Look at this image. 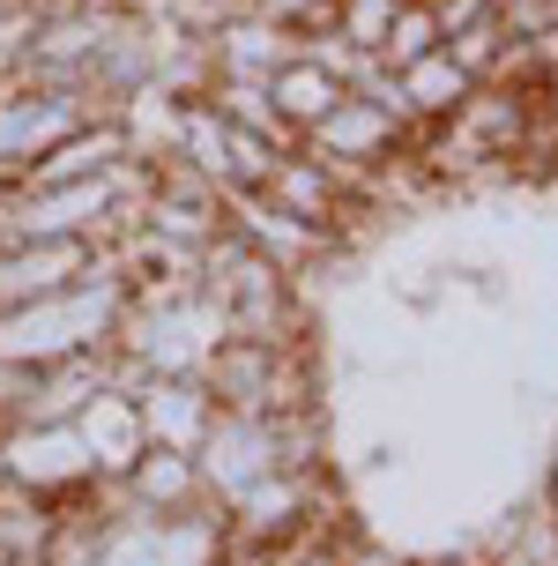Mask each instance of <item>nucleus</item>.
Here are the masks:
<instances>
[{
  "label": "nucleus",
  "instance_id": "nucleus-1",
  "mask_svg": "<svg viewBox=\"0 0 558 566\" xmlns=\"http://www.w3.org/2000/svg\"><path fill=\"white\" fill-rule=\"evenodd\" d=\"M194 291L223 313L231 336H253V343H306V306H298V276L276 269L253 239L223 224L209 247H201V276Z\"/></svg>",
  "mask_w": 558,
  "mask_h": 566
},
{
  "label": "nucleus",
  "instance_id": "nucleus-2",
  "mask_svg": "<svg viewBox=\"0 0 558 566\" xmlns=\"http://www.w3.org/2000/svg\"><path fill=\"white\" fill-rule=\"evenodd\" d=\"M0 478L38 492V500H75V492L97 484V470H90L75 418H53V424L15 418V424H0Z\"/></svg>",
  "mask_w": 558,
  "mask_h": 566
},
{
  "label": "nucleus",
  "instance_id": "nucleus-3",
  "mask_svg": "<svg viewBox=\"0 0 558 566\" xmlns=\"http://www.w3.org/2000/svg\"><path fill=\"white\" fill-rule=\"evenodd\" d=\"M253 195H269L276 209H291L298 224L328 231V239H343V231H350V224L365 217V201L350 195V179H343L335 165H320L306 142H298V149H283L276 165H269V179H261Z\"/></svg>",
  "mask_w": 558,
  "mask_h": 566
},
{
  "label": "nucleus",
  "instance_id": "nucleus-4",
  "mask_svg": "<svg viewBox=\"0 0 558 566\" xmlns=\"http://www.w3.org/2000/svg\"><path fill=\"white\" fill-rule=\"evenodd\" d=\"M83 105L67 97V90H45V83H0V171H15L23 179L45 149H53L67 127H83Z\"/></svg>",
  "mask_w": 558,
  "mask_h": 566
},
{
  "label": "nucleus",
  "instance_id": "nucleus-5",
  "mask_svg": "<svg viewBox=\"0 0 558 566\" xmlns=\"http://www.w3.org/2000/svg\"><path fill=\"white\" fill-rule=\"evenodd\" d=\"M201 484H209V500H231V492H246L253 478H269V470H283L276 462V424L253 418V410H217L209 418V432H201Z\"/></svg>",
  "mask_w": 558,
  "mask_h": 566
},
{
  "label": "nucleus",
  "instance_id": "nucleus-6",
  "mask_svg": "<svg viewBox=\"0 0 558 566\" xmlns=\"http://www.w3.org/2000/svg\"><path fill=\"white\" fill-rule=\"evenodd\" d=\"M201 53H209V75H239V83H269L283 60L298 53V38L283 23H269L261 8H246V0H231L209 30H194Z\"/></svg>",
  "mask_w": 558,
  "mask_h": 566
},
{
  "label": "nucleus",
  "instance_id": "nucleus-7",
  "mask_svg": "<svg viewBox=\"0 0 558 566\" xmlns=\"http://www.w3.org/2000/svg\"><path fill=\"white\" fill-rule=\"evenodd\" d=\"M135 410H141V432H149V448H179L194 454L209 418H217V396H209V380L201 373H149L135 388Z\"/></svg>",
  "mask_w": 558,
  "mask_h": 566
},
{
  "label": "nucleus",
  "instance_id": "nucleus-8",
  "mask_svg": "<svg viewBox=\"0 0 558 566\" xmlns=\"http://www.w3.org/2000/svg\"><path fill=\"white\" fill-rule=\"evenodd\" d=\"M90 254L97 247H83V239H0V306L67 291L90 269Z\"/></svg>",
  "mask_w": 558,
  "mask_h": 566
},
{
  "label": "nucleus",
  "instance_id": "nucleus-9",
  "mask_svg": "<svg viewBox=\"0 0 558 566\" xmlns=\"http://www.w3.org/2000/svg\"><path fill=\"white\" fill-rule=\"evenodd\" d=\"M75 432H83V448H90V470H97V484L127 478V470H135V454L149 448L141 410H135V396H127V388H97V396L75 410Z\"/></svg>",
  "mask_w": 558,
  "mask_h": 566
},
{
  "label": "nucleus",
  "instance_id": "nucleus-10",
  "mask_svg": "<svg viewBox=\"0 0 558 566\" xmlns=\"http://www.w3.org/2000/svg\"><path fill=\"white\" fill-rule=\"evenodd\" d=\"M112 492L127 507H149V514H179V507H209V484H201V462L179 448H141L127 478H112Z\"/></svg>",
  "mask_w": 558,
  "mask_h": 566
},
{
  "label": "nucleus",
  "instance_id": "nucleus-11",
  "mask_svg": "<svg viewBox=\"0 0 558 566\" xmlns=\"http://www.w3.org/2000/svg\"><path fill=\"white\" fill-rule=\"evenodd\" d=\"M343 90H350V83L335 75L328 60H313L306 45H298V53H291L276 75H269V97H276V113L298 127V142H306L313 119H328V113H335V97H343Z\"/></svg>",
  "mask_w": 558,
  "mask_h": 566
},
{
  "label": "nucleus",
  "instance_id": "nucleus-12",
  "mask_svg": "<svg viewBox=\"0 0 558 566\" xmlns=\"http://www.w3.org/2000/svg\"><path fill=\"white\" fill-rule=\"evenodd\" d=\"M394 75H402V97H410L418 127H440V119L476 90L470 75L454 67V53H446V45H440V53H424V60H410V67H394Z\"/></svg>",
  "mask_w": 558,
  "mask_h": 566
},
{
  "label": "nucleus",
  "instance_id": "nucleus-13",
  "mask_svg": "<svg viewBox=\"0 0 558 566\" xmlns=\"http://www.w3.org/2000/svg\"><path fill=\"white\" fill-rule=\"evenodd\" d=\"M440 45H446V30H440V8H432V0H402V8H394V30H388V45H380V67H410V60L440 53Z\"/></svg>",
  "mask_w": 558,
  "mask_h": 566
},
{
  "label": "nucleus",
  "instance_id": "nucleus-14",
  "mask_svg": "<svg viewBox=\"0 0 558 566\" xmlns=\"http://www.w3.org/2000/svg\"><path fill=\"white\" fill-rule=\"evenodd\" d=\"M394 8H402V0H335V38H343L350 53L380 60V45H388V30H394Z\"/></svg>",
  "mask_w": 558,
  "mask_h": 566
},
{
  "label": "nucleus",
  "instance_id": "nucleus-15",
  "mask_svg": "<svg viewBox=\"0 0 558 566\" xmlns=\"http://www.w3.org/2000/svg\"><path fill=\"white\" fill-rule=\"evenodd\" d=\"M38 15H45V0H0V83H15V75L30 67Z\"/></svg>",
  "mask_w": 558,
  "mask_h": 566
},
{
  "label": "nucleus",
  "instance_id": "nucleus-16",
  "mask_svg": "<svg viewBox=\"0 0 558 566\" xmlns=\"http://www.w3.org/2000/svg\"><path fill=\"white\" fill-rule=\"evenodd\" d=\"M484 8L506 23V38H529V30L551 23V0H484Z\"/></svg>",
  "mask_w": 558,
  "mask_h": 566
},
{
  "label": "nucleus",
  "instance_id": "nucleus-17",
  "mask_svg": "<svg viewBox=\"0 0 558 566\" xmlns=\"http://www.w3.org/2000/svg\"><path fill=\"white\" fill-rule=\"evenodd\" d=\"M223 566H253V559H223Z\"/></svg>",
  "mask_w": 558,
  "mask_h": 566
},
{
  "label": "nucleus",
  "instance_id": "nucleus-18",
  "mask_svg": "<svg viewBox=\"0 0 558 566\" xmlns=\"http://www.w3.org/2000/svg\"><path fill=\"white\" fill-rule=\"evenodd\" d=\"M551 15H558V0H551Z\"/></svg>",
  "mask_w": 558,
  "mask_h": 566
}]
</instances>
